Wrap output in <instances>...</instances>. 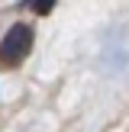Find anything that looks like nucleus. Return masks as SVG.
<instances>
[{"mask_svg":"<svg viewBox=\"0 0 129 132\" xmlns=\"http://www.w3.org/2000/svg\"><path fill=\"white\" fill-rule=\"evenodd\" d=\"M32 42H36V29L29 23H13L0 39V64L3 68H16L26 55H29Z\"/></svg>","mask_w":129,"mask_h":132,"instance_id":"obj_1","label":"nucleus"}]
</instances>
